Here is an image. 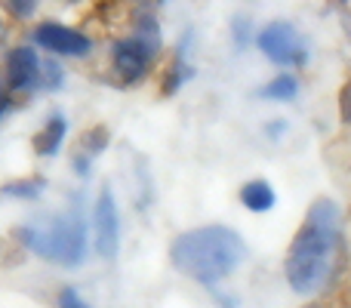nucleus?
I'll use <instances>...</instances> for the list:
<instances>
[{
  "mask_svg": "<svg viewBox=\"0 0 351 308\" xmlns=\"http://www.w3.org/2000/svg\"><path fill=\"white\" fill-rule=\"evenodd\" d=\"M339 247V206L330 198L311 204L299 235L293 237L287 253V284L293 293H317L333 272V256Z\"/></svg>",
  "mask_w": 351,
  "mask_h": 308,
  "instance_id": "obj_1",
  "label": "nucleus"
},
{
  "mask_svg": "<svg viewBox=\"0 0 351 308\" xmlns=\"http://www.w3.org/2000/svg\"><path fill=\"white\" fill-rule=\"evenodd\" d=\"M170 259L176 272H182L185 278L213 290L219 281H225L243 265L247 244L234 228L204 225V228H191L176 237L170 247Z\"/></svg>",
  "mask_w": 351,
  "mask_h": 308,
  "instance_id": "obj_2",
  "label": "nucleus"
},
{
  "mask_svg": "<svg viewBox=\"0 0 351 308\" xmlns=\"http://www.w3.org/2000/svg\"><path fill=\"white\" fill-rule=\"evenodd\" d=\"M16 237L25 244V250L56 265L77 268L86 259V222L80 210L59 213L37 225H22Z\"/></svg>",
  "mask_w": 351,
  "mask_h": 308,
  "instance_id": "obj_3",
  "label": "nucleus"
},
{
  "mask_svg": "<svg viewBox=\"0 0 351 308\" xmlns=\"http://www.w3.org/2000/svg\"><path fill=\"white\" fill-rule=\"evenodd\" d=\"M256 43L274 65H308V47H305L302 34L284 19L268 22L256 34Z\"/></svg>",
  "mask_w": 351,
  "mask_h": 308,
  "instance_id": "obj_4",
  "label": "nucleus"
},
{
  "mask_svg": "<svg viewBox=\"0 0 351 308\" xmlns=\"http://www.w3.org/2000/svg\"><path fill=\"white\" fill-rule=\"evenodd\" d=\"M154 49L145 47L142 40L136 37H123V40H114L111 43V59H114V71H117V80L121 84H136L148 74L152 68V59H154Z\"/></svg>",
  "mask_w": 351,
  "mask_h": 308,
  "instance_id": "obj_5",
  "label": "nucleus"
},
{
  "mask_svg": "<svg viewBox=\"0 0 351 308\" xmlns=\"http://www.w3.org/2000/svg\"><path fill=\"white\" fill-rule=\"evenodd\" d=\"M96 250L102 259H114L121 250V216H117V204L111 188H102L96 200Z\"/></svg>",
  "mask_w": 351,
  "mask_h": 308,
  "instance_id": "obj_6",
  "label": "nucleus"
},
{
  "mask_svg": "<svg viewBox=\"0 0 351 308\" xmlns=\"http://www.w3.org/2000/svg\"><path fill=\"white\" fill-rule=\"evenodd\" d=\"M34 43L43 49H49L53 56H86L93 49V40L80 31L68 28V25L59 22H43L34 28Z\"/></svg>",
  "mask_w": 351,
  "mask_h": 308,
  "instance_id": "obj_7",
  "label": "nucleus"
},
{
  "mask_svg": "<svg viewBox=\"0 0 351 308\" xmlns=\"http://www.w3.org/2000/svg\"><path fill=\"white\" fill-rule=\"evenodd\" d=\"M6 86L10 90H34L40 86V59L31 47H16L10 56H6Z\"/></svg>",
  "mask_w": 351,
  "mask_h": 308,
  "instance_id": "obj_8",
  "label": "nucleus"
},
{
  "mask_svg": "<svg viewBox=\"0 0 351 308\" xmlns=\"http://www.w3.org/2000/svg\"><path fill=\"white\" fill-rule=\"evenodd\" d=\"M65 133H68V121L62 115H53L47 121V127H43L40 133H37V139H34L37 154H43V157L59 154L62 142H65Z\"/></svg>",
  "mask_w": 351,
  "mask_h": 308,
  "instance_id": "obj_9",
  "label": "nucleus"
},
{
  "mask_svg": "<svg viewBox=\"0 0 351 308\" xmlns=\"http://www.w3.org/2000/svg\"><path fill=\"white\" fill-rule=\"evenodd\" d=\"M274 200H278V194L265 179H253L241 188V204L250 213H268L274 206Z\"/></svg>",
  "mask_w": 351,
  "mask_h": 308,
  "instance_id": "obj_10",
  "label": "nucleus"
},
{
  "mask_svg": "<svg viewBox=\"0 0 351 308\" xmlns=\"http://www.w3.org/2000/svg\"><path fill=\"white\" fill-rule=\"evenodd\" d=\"M296 93H299V80L293 78V74H280V78H274L259 96L274 99V102H290V99H296Z\"/></svg>",
  "mask_w": 351,
  "mask_h": 308,
  "instance_id": "obj_11",
  "label": "nucleus"
},
{
  "mask_svg": "<svg viewBox=\"0 0 351 308\" xmlns=\"http://www.w3.org/2000/svg\"><path fill=\"white\" fill-rule=\"evenodd\" d=\"M43 188H47V182L43 179H19V182H6L3 188H0V194H6V198H25V200H34L43 194Z\"/></svg>",
  "mask_w": 351,
  "mask_h": 308,
  "instance_id": "obj_12",
  "label": "nucleus"
},
{
  "mask_svg": "<svg viewBox=\"0 0 351 308\" xmlns=\"http://www.w3.org/2000/svg\"><path fill=\"white\" fill-rule=\"evenodd\" d=\"M62 80H65V71H62L59 62L40 59V86H47V90H59Z\"/></svg>",
  "mask_w": 351,
  "mask_h": 308,
  "instance_id": "obj_13",
  "label": "nucleus"
},
{
  "mask_svg": "<svg viewBox=\"0 0 351 308\" xmlns=\"http://www.w3.org/2000/svg\"><path fill=\"white\" fill-rule=\"evenodd\" d=\"M185 78H191V68H185L182 62H176L173 71L167 74V80H164V93H167V96H173V93L185 84Z\"/></svg>",
  "mask_w": 351,
  "mask_h": 308,
  "instance_id": "obj_14",
  "label": "nucleus"
},
{
  "mask_svg": "<svg viewBox=\"0 0 351 308\" xmlns=\"http://www.w3.org/2000/svg\"><path fill=\"white\" fill-rule=\"evenodd\" d=\"M59 308H90V305L77 296V290H74V287H65V290L59 293Z\"/></svg>",
  "mask_w": 351,
  "mask_h": 308,
  "instance_id": "obj_15",
  "label": "nucleus"
},
{
  "mask_svg": "<svg viewBox=\"0 0 351 308\" xmlns=\"http://www.w3.org/2000/svg\"><path fill=\"white\" fill-rule=\"evenodd\" d=\"M6 6H10L19 19H28L31 12H37V3H31V0H12V3H6Z\"/></svg>",
  "mask_w": 351,
  "mask_h": 308,
  "instance_id": "obj_16",
  "label": "nucleus"
},
{
  "mask_svg": "<svg viewBox=\"0 0 351 308\" xmlns=\"http://www.w3.org/2000/svg\"><path fill=\"white\" fill-rule=\"evenodd\" d=\"M339 111H342V121L351 123V84H346L339 93Z\"/></svg>",
  "mask_w": 351,
  "mask_h": 308,
  "instance_id": "obj_17",
  "label": "nucleus"
},
{
  "mask_svg": "<svg viewBox=\"0 0 351 308\" xmlns=\"http://www.w3.org/2000/svg\"><path fill=\"white\" fill-rule=\"evenodd\" d=\"M234 37H237V47H243L250 37V19L247 16H237L234 19Z\"/></svg>",
  "mask_w": 351,
  "mask_h": 308,
  "instance_id": "obj_18",
  "label": "nucleus"
},
{
  "mask_svg": "<svg viewBox=\"0 0 351 308\" xmlns=\"http://www.w3.org/2000/svg\"><path fill=\"white\" fill-rule=\"evenodd\" d=\"M6 90H10V86H6V78L0 74V102H10V99H6Z\"/></svg>",
  "mask_w": 351,
  "mask_h": 308,
  "instance_id": "obj_19",
  "label": "nucleus"
},
{
  "mask_svg": "<svg viewBox=\"0 0 351 308\" xmlns=\"http://www.w3.org/2000/svg\"><path fill=\"white\" fill-rule=\"evenodd\" d=\"M280 130H287V123H284V121H278V123H271V127H268V133H271V139H274V133H280Z\"/></svg>",
  "mask_w": 351,
  "mask_h": 308,
  "instance_id": "obj_20",
  "label": "nucleus"
},
{
  "mask_svg": "<svg viewBox=\"0 0 351 308\" xmlns=\"http://www.w3.org/2000/svg\"><path fill=\"white\" fill-rule=\"evenodd\" d=\"M6 111H10V102H0V117H3Z\"/></svg>",
  "mask_w": 351,
  "mask_h": 308,
  "instance_id": "obj_21",
  "label": "nucleus"
},
{
  "mask_svg": "<svg viewBox=\"0 0 351 308\" xmlns=\"http://www.w3.org/2000/svg\"><path fill=\"white\" fill-rule=\"evenodd\" d=\"M308 308H317V305H308Z\"/></svg>",
  "mask_w": 351,
  "mask_h": 308,
  "instance_id": "obj_22",
  "label": "nucleus"
}]
</instances>
